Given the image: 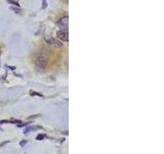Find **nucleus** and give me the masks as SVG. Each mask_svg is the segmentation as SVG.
Here are the masks:
<instances>
[{"mask_svg": "<svg viewBox=\"0 0 164 154\" xmlns=\"http://www.w3.org/2000/svg\"><path fill=\"white\" fill-rule=\"evenodd\" d=\"M47 62H48V60H47V56H44V54H39V56L36 58V61H35V65H36V67L38 68V70H45V68H46V65H47Z\"/></svg>", "mask_w": 164, "mask_h": 154, "instance_id": "nucleus-1", "label": "nucleus"}, {"mask_svg": "<svg viewBox=\"0 0 164 154\" xmlns=\"http://www.w3.org/2000/svg\"><path fill=\"white\" fill-rule=\"evenodd\" d=\"M56 36L59 39H61L62 41H69V32L67 29H63V30H59L56 32Z\"/></svg>", "mask_w": 164, "mask_h": 154, "instance_id": "nucleus-2", "label": "nucleus"}, {"mask_svg": "<svg viewBox=\"0 0 164 154\" xmlns=\"http://www.w3.org/2000/svg\"><path fill=\"white\" fill-rule=\"evenodd\" d=\"M68 23H69V17L68 15H66V17H63L60 19L59 22H58V26H60L62 28H67L68 27Z\"/></svg>", "mask_w": 164, "mask_h": 154, "instance_id": "nucleus-3", "label": "nucleus"}, {"mask_svg": "<svg viewBox=\"0 0 164 154\" xmlns=\"http://www.w3.org/2000/svg\"><path fill=\"white\" fill-rule=\"evenodd\" d=\"M38 128H40V127L39 126H29V127H27V128L25 130L24 134H28L30 130H38Z\"/></svg>", "mask_w": 164, "mask_h": 154, "instance_id": "nucleus-4", "label": "nucleus"}, {"mask_svg": "<svg viewBox=\"0 0 164 154\" xmlns=\"http://www.w3.org/2000/svg\"><path fill=\"white\" fill-rule=\"evenodd\" d=\"M30 93H31V95H39V97H42L41 93H36V91H30Z\"/></svg>", "mask_w": 164, "mask_h": 154, "instance_id": "nucleus-5", "label": "nucleus"}, {"mask_svg": "<svg viewBox=\"0 0 164 154\" xmlns=\"http://www.w3.org/2000/svg\"><path fill=\"white\" fill-rule=\"evenodd\" d=\"M44 138H45V134H38L36 139L37 140H42V139H44Z\"/></svg>", "mask_w": 164, "mask_h": 154, "instance_id": "nucleus-6", "label": "nucleus"}, {"mask_svg": "<svg viewBox=\"0 0 164 154\" xmlns=\"http://www.w3.org/2000/svg\"><path fill=\"white\" fill-rule=\"evenodd\" d=\"M46 7V0H43V6H42V8H45Z\"/></svg>", "mask_w": 164, "mask_h": 154, "instance_id": "nucleus-7", "label": "nucleus"}, {"mask_svg": "<svg viewBox=\"0 0 164 154\" xmlns=\"http://www.w3.org/2000/svg\"><path fill=\"white\" fill-rule=\"evenodd\" d=\"M26 144H27V141H22V143H21L20 145L23 147V146H24V145H26Z\"/></svg>", "mask_w": 164, "mask_h": 154, "instance_id": "nucleus-8", "label": "nucleus"}]
</instances>
